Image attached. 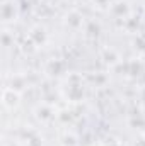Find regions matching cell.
Returning <instances> with one entry per match:
<instances>
[{
    "mask_svg": "<svg viewBox=\"0 0 145 146\" xmlns=\"http://www.w3.org/2000/svg\"><path fill=\"white\" fill-rule=\"evenodd\" d=\"M3 106L7 109H15L19 106V94L14 88H5L3 90Z\"/></svg>",
    "mask_w": 145,
    "mask_h": 146,
    "instance_id": "1",
    "label": "cell"
},
{
    "mask_svg": "<svg viewBox=\"0 0 145 146\" xmlns=\"http://www.w3.org/2000/svg\"><path fill=\"white\" fill-rule=\"evenodd\" d=\"M15 3L14 2H9V0H3L2 3V19L7 22V21H12L15 17Z\"/></svg>",
    "mask_w": 145,
    "mask_h": 146,
    "instance_id": "2",
    "label": "cell"
}]
</instances>
